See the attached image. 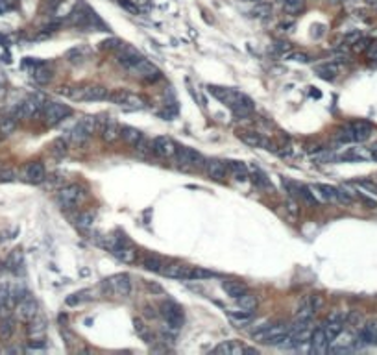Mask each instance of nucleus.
Wrapping results in <instances>:
<instances>
[{
	"label": "nucleus",
	"mask_w": 377,
	"mask_h": 355,
	"mask_svg": "<svg viewBox=\"0 0 377 355\" xmlns=\"http://www.w3.org/2000/svg\"><path fill=\"white\" fill-rule=\"evenodd\" d=\"M150 148H152V152L156 154L158 158H161V160H174V156H176L178 152V144L172 141L170 137H166V135L156 137Z\"/></svg>",
	"instance_id": "obj_19"
},
{
	"label": "nucleus",
	"mask_w": 377,
	"mask_h": 355,
	"mask_svg": "<svg viewBox=\"0 0 377 355\" xmlns=\"http://www.w3.org/2000/svg\"><path fill=\"white\" fill-rule=\"evenodd\" d=\"M70 26L74 28H80V30H106V26L102 24V20L96 17V13L92 12L89 6H84L80 4L76 6L72 13H70V18H68Z\"/></svg>",
	"instance_id": "obj_5"
},
{
	"label": "nucleus",
	"mask_w": 377,
	"mask_h": 355,
	"mask_svg": "<svg viewBox=\"0 0 377 355\" xmlns=\"http://www.w3.org/2000/svg\"><path fill=\"white\" fill-rule=\"evenodd\" d=\"M68 148H70V144L67 142V139H65V137H60V139H56V141L52 142L50 152L54 154L56 158H63V156H67Z\"/></svg>",
	"instance_id": "obj_39"
},
{
	"label": "nucleus",
	"mask_w": 377,
	"mask_h": 355,
	"mask_svg": "<svg viewBox=\"0 0 377 355\" xmlns=\"http://www.w3.org/2000/svg\"><path fill=\"white\" fill-rule=\"evenodd\" d=\"M30 348H44V342H30Z\"/></svg>",
	"instance_id": "obj_52"
},
{
	"label": "nucleus",
	"mask_w": 377,
	"mask_h": 355,
	"mask_svg": "<svg viewBox=\"0 0 377 355\" xmlns=\"http://www.w3.org/2000/svg\"><path fill=\"white\" fill-rule=\"evenodd\" d=\"M174 165L180 170H196L206 165V160L198 150L187 146H178V152L174 156Z\"/></svg>",
	"instance_id": "obj_10"
},
{
	"label": "nucleus",
	"mask_w": 377,
	"mask_h": 355,
	"mask_svg": "<svg viewBox=\"0 0 377 355\" xmlns=\"http://www.w3.org/2000/svg\"><path fill=\"white\" fill-rule=\"evenodd\" d=\"M118 2H120V6L124 8L126 12H132L134 15H137V13H139V10H137V6H135L134 2H128V0H118Z\"/></svg>",
	"instance_id": "obj_46"
},
{
	"label": "nucleus",
	"mask_w": 377,
	"mask_h": 355,
	"mask_svg": "<svg viewBox=\"0 0 377 355\" xmlns=\"http://www.w3.org/2000/svg\"><path fill=\"white\" fill-rule=\"evenodd\" d=\"M309 344H310V354H326L329 350V338L326 337V331H324V328H316V330H312V335H310L309 338Z\"/></svg>",
	"instance_id": "obj_23"
},
{
	"label": "nucleus",
	"mask_w": 377,
	"mask_h": 355,
	"mask_svg": "<svg viewBox=\"0 0 377 355\" xmlns=\"http://www.w3.org/2000/svg\"><path fill=\"white\" fill-rule=\"evenodd\" d=\"M13 178H15V174H13L12 170H8V168H0V182H12Z\"/></svg>",
	"instance_id": "obj_48"
},
{
	"label": "nucleus",
	"mask_w": 377,
	"mask_h": 355,
	"mask_svg": "<svg viewBox=\"0 0 377 355\" xmlns=\"http://www.w3.org/2000/svg\"><path fill=\"white\" fill-rule=\"evenodd\" d=\"M376 161H377V160H376Z\"/></svg>",
	"instance_id": "obj_57"
},
{
	"label": "nucleus",
	"mask_w": 377,
	"mask_h": 355,
	"mask_svg": "<svg viewBox=\"0 0 377 355\" xmlns=\"http://www.w3.org/2000/svg\"><path fill=\"white\" fill-rule=\"evenodd\" d=\"M285 206H286V211H288V213H292L294 216H298L300 209H298V204H296L294 198H288V200L285 202Z\"/></svg>",
	"instance_id": "obj_45"
},
{
	"label": "nucleus",
	"mask_w": 377,
	"mask_h": 355,
	"mask_svg": "<svg viewBox=\"0 0 377 355\" xmlns=\"http://www.w3.org/2000/svg\"><path fill=\"white\" fill-rule=\"evenodd\" d=\"M15 312H17L18 320L30 322V320L37 318V314H39V304H37V300L30 298V296H24V298H20V302L17 304Z\"/></svg>",
	"instance_id": "obj_20"
},
{
	"label": "nucleus",
	"mask_w": 377,
	"mask_h": 355,
	"mask_svg": "<svg viewBox=\"0 0 377 355\" xmlns=\"http://www.w3.org/2000/svg\"><path fill=\"white\" fill-rule=\"evenodd\" d=\"M115 58H116V63H118L120 67H124L126 70H130V68L134 67L135 63L142 58V54H140L137 48H134L132 44L118 43V46L115 48Z\"/></svg>",
	"instance_id": "obj_17"
},
{
	"label": "nucleus",
	"mask_w": 377,
	"mask_h": 355,
	"mask_svg": "<svg viewBox=\"0 0 377 355\" xmlns=\"http://www.w3.org/2000/svg\"><path fill=\"white\" fill-rule=\"evenodd\" d=\"M91 290H80V292H74L70 294V296H67L65 298V304H67L68 307H74V306H78V304H82V302H87V300H91Z\"/></svg>",
	"instance_id": "obj_40"
},
{
	"label": "nucleus",
	"mask_w": 377,
	"mask_h": 355,
	"mask_svg": "<svg viewBox=\"0 0 377 355\" xmlns=\"http://www.w3.org/2000/svg\"><path fill=\"white\" fill-rule=\"evenodd\" d=\"M314 72H316V76L318 78H322V80L333 82L334 78L340 74V65H338V63H333V62L322 63V65H318Z\"/></svg>",
	"instance_id": "obj_26"
},
{
	"label": "nucleus",
	"mask_w": 377,
	"mask_h": 355,
	"mask_svg": "<svg viewBox=\"0 0 377 355\" xmlns=\"http://www.w3.org/2000/svg\"><path fill=\"white\" fill-rule=\"evenodd\" d=\"M142 268L144 270H150V272H161V268H163V259L159 258V256H154V254H148V256H144L142 258Z\"/></svg>",
	"instance_id": "obj_36"
},
{
	"label": "nucleus",
	"mask_w": 377,
	"mask_h": 355,
	"mask_svg": "<svg viewBox=\"0 0 377 355\" xmlns=\"http://www.w3.org/2000/svg\"><path fill=\"white\" fill-rule=\"evenodd\" d=\"M159 314L164 318V322H166V326L170 328V331H178L183 326V322H185V314H183L182 307L170 300H166L161 304V307H159Z\"/></svg>",
	"instance_id": "obj_14"
},
{
	"label": "nucleus",
	"mask_w": 377,
	"mask_h": 355,
	"mask_svg": "<svg viewBox=\"0 0 377 355\" xmlns=\"http://www.w3.org/2000/svg\"><path fill=\"white\" fill-rule=\"evenodd\" d=\"M89 56H91V50L87 48V46H74L72 50H68V52H67L68 62L74 63V65H80V63H86Z\"/></svg>",
	"instance_id": "obj_34"
},
{
	"label": "nucleus",
	"mask_w": 377,
	"mask_h": 355,
	"mask_svg": "<svg viewBox=\"0 0 377 355\" xmlns=\"http://www.w3.org/2000/svg\"><path fill=\"white\" fill-rule=\"evenodd\" d=\"M359 187H362V189H366L370 194L377 196V184H374V182H370V180H362V182H359Z\"/></svg>",
	"instance_id": "obj_44"
},
{
	"label": "nucleus",
	"mask_w": 377,
	"mask_h": 355,
	"mask_svg": "<svg viewBox=\"0 0 377 355\" xmlns=\"http://www.w3.org/2000/svg\"><path fill=\"white\" fill-rule=\"evenodd\" d=\"M24 180L30 184H43L46 180V168L41 161H32L24 166Z\"/></svg>",
	"instance_id": "obj_22"
},
{
	"label": "nucleus",
	"mask_w": 377,
	"mask_h": 355,
	"mask_svg": "<svg viewBox=\"0 0 377 355\" xmlns=\"http://www.w3.org/2000/svg\"><path fill=\"white\" fill-rule=\"evenodd\" d=\"M250 180H252V182H254V184L259 187V189H262V190H274V184H272V180L268 178L266 172L259 170V168H252Z\"/></svg>",
	"instance_id": "obj_28"
},
{
	"label": "nucleus",
	"mask_w": 377,
	"mask_h": 355,
	"mask_svg": "<svg viewBox=\"0 0 377 355\" xmlns=\"http://www.w3.org/2000/svg\"><path fill=\"white\" fill-rule=\"evenodd\" d=\"M15 333V320L12 316H2L0 318V340H10Z\"/></svg>",
	"instance_id": "obj_35"
},
{
	"label": "nucleus",
	"mask_w": 377,
	"mask_h": 355,
	"mask_svg": "<svg viewBox=\"0 0 377 355\" xmlns=\"http://www.w3.org/2000/svg\"><path fill=\"white\" fill-rule=\"evenodd\" d=\"M102 244L110 250L111 256H115L122 263H135L137 261V250L124 237L113 235V237H108L106 242H102Z\"/></svg>",
	"instance_id": "obj_6"
},
{
	"label": "nucleus",
	"mask_w": 377,
	"mask_h": 355,
	"mask_svg": "<svg viewBox=\"0 0 377 355\" xmlns=\"http://www.w3.org/2000/svg\"><path fill=\"white\" fill-rule=\"evenodd\" d=\"M364 48H368V41H366V39H359V41L355 43V50L359 52V50H364Z\"/></svg>",
	"instance_id": "obj_51"
},
{
	"label": "nucleus",
	"mask_w": 377,
	"mask_h": 355,
	"mask_svg": "<svg viewBox=\"0 0 377 355\" xmlns=\"http://www.w3.org/2000/svg\"><path fill=\"white\" fill-rule=\"evenodd\" d=\"M360 320H362V318H360V314H359V312H352V314L348 316V322H350V324H352V326H357V324H359V322H360ZM357 328H359V326H357Z\"/></svg>",
	"instance_id": "obj_50"
},
{
	"label": "nucleus",
	"mask_w": 377,
	"mask_h": 355,
	"mask_svg": "<svg viewBox=\"0 0 377 355\" xmlns=\"http://www.w3.org/2000/svg\"><path fill=\"white\" fill-rule=\"evenodd\" d=\"M237 304L238 307L242 309V311L246 312H254L257 309V306H259V302H257V296H254V294H242L240 298H237Z\"/></svg>",
	"instance_id": "obj_37"
},
{
	"label": "nucleus",
	"mask_w": 377,
	"mask_h": 355,
	"mask_svg": "<svg viewBox=\"0 0 377 355\" xmlns=\"http://www.w3.org/2000/svg\"><path fill=\"white\" fill-rule=\"evenodd\" d=\"M76 226H80V228H84V230H87V228H91V224H92V220H94V214L92 213H89V211H86V213H80L76 218Z\"/></svg>",
	"instance_id": "obj_42"
},
{
	"label": "nucleus",
	"mask_w": 377,
	"mask_h": 355,
	"mask_svg": "<svg viewBox=\"0 0 377 355\" xmlns=\"http://www.w3.org/2000/svg\"><path fill=\"white\" fill-rule=\"evenodd\" d=\"M213 354L216 355H240L244 354V346L237 340H224L220 342L216 348L213 350Z\"/></svg>",
	"instance_id": "obj_27"
},
{
	"label": "nucleus",
	"mask_w": 377,
	"mask_h": 355,
	"mask_svg": "<svg viewBox=\"0 0 377 355\" xmlns=\"http://www.w3.org/2000/svg\"><path fill=\"white\" fill-rule=\"evenodd\" d=\"M120 139L130 148H137L139 142L142 141V134L134 126H120Z\"/></svg>",
	"instance_id": "obj_25"
},
{
	"label": "nucleus",
	"mask_w": 377,
	"mask_h": 355,
	"mask_svg": "<svg viewBox=\"0 0 377 355\" xmlns=\"http://www.w3.org/2000/svg\"><path fill=\"white\" fill-rule=\"evenodd\" d=\"M366 56H368V60H377V41H374V43L368 44V48H366Z\"/></svg>",
	"instance_id": "obj_47"
},
{
	"label": "nucleus",
	"mask_w": 377,
	"mask_h": 355,
	"mask_svg": "<svg viewBox=\"0 0 377 355\" xmlns=\"http://www.w3.org/2000/svg\"><path fill=\"white\" fill-rule=\"evenodd\" d=\"M161 274L166 276V278H172V280H188V282H192V280H207V278L213 276V272L204 270L200 266H194V264L168 263L163 264Z\"/></svg>",
	"instance_id": "obj_3"
},
{
	"label": "nucleus",
	"mask_w": 377,
	"mask_h": 355,
	"mask_svg": "<svg viewBox=\"0 0 377 355\" xmlns=\"http://www.w3.org/2000/svg\"><path fill=\"white\" fill-rule=\"evenodd\" d=\"M326 34V26L324 24H312V32H310V36L312 37H320Z\"/></svg>",
	"instance_id": "obj_49"
},
{
	"label": "nucleus",
	"mask_w": 377,
	"mask_h": 355,
	"mask_svg": "<svg viewBox=\"0 0 377 355\" xmlns=\"http://www.w3.org/2000/svg\"><path fill=\"white\" fill-rule=\"evenodd\" d=\"M108 100H111L115 106L122 108L126 111H139L146 108V100L137 92H132L128 89H116V91L110 92Z\"/></svg>",
	"instance_id": "obj_9"
},
{
	"label": "nucleus",
	"mask_w": 377,
	"mask_h": 355,
	"mask_svg": "<svg viewBox=\"0 0 377 355\" xmlns=\"http://www.w3.org/2000/svg\"><path fill=\"white\" fill-rule=\"evenodd\" d=\"M374 134V126L368 120H353L338 130L336 139L340 142H364Z\"/></svg>",
	"instance_id": "obj_4"
},
{
	"label": "nucleus",
	"mask_w": 377,
	"mask_h": 355,
	"mask_svg": "<svg viewBox=\"0 0 377 355\" xmlns=\"http://www.w3.org/2000/svg\"><path fill=\"white\" fill-rule=\"evenodd\" d=\"M228 163V172H232L233 178L238 182H244L250 178V166L242 161H226Z\"/></svg>",
	"instance_id": "obj_29"
},
{
	"label": "nucleus",
	"mask_w": 377,
	"mask_h": 355,
	"mask_svg": "<svg viewBox=\"0 0 377 355\" xmlns=\"http://www.w3.org/2000/svg\"><path fill=\"white\" fill-rule=\"evenodd\" d=\"M322 328L326 331V337L329 338V342H333L334 338L342 333V330H344V314L338 311H333L328 316V320H326V324Z\"/></svg>",
	"instance_id": "obj_21"
},
{
	"label": "nucleus",
	"mask_w": 377,
	"mask_h": 355,
	"mask_svg": "<svg viewBox=\"0 0 377 355\" xmlns=\"http://www.w3.org/2000/svg\"><path fill=\"white\" fill-rule=\"evenodd\" d=\"M286 333H288V328L285 324H264L261 326V330L254 333V338L261 344L280 346Z\"/></svg>",
	"instance_id": "obj_11"
},
{
	"label": "nucleus",
	"mask_w": 377,
	"mask_h": 355,
	"mask_svg": "<svg viewBox=\"0 0 377 355\" xmlns=\"http://www.w3.org/2000/svg\"><path fill=\"white\" fill-rule=\"evenodd\" d=\"M244 2H252V4H262L264 0H244Z\"/></svg>",
	"instance_id": "obj_53"
},
{
	"label": "nucleus",
	"mask_w": 377,
	"mask_h": 355,
	"mask_svg": "<svg viewBox=\"0 0 377 355\" xmlns=\"http://www.w3.org/2000/svg\"><path fill=\"white\" fill-rule=\"evenodd\" d=\"M17 128V116L13 113H0V135H12Z\"/></svg>",
	"instance_id": "obj_32"
},
{
	"label": "nucleus",
	"mask_w": 377,
	"mask_h": 355,
	"mask_svg": "<svg viewBox=\"0 0 377 355\" xmlns=\"http://www.w3.org/2000/svg\"><path fill=\"white\" fill-rule=\"evenodd\" d=\"M2 86H4V76H2V72H0V91H2Z\"/></svg>",
	"instance_id": "obj_54"
},
{
	"label": "nucleus",
	"mask_w": 377,
	"mask_h": 355,
	"mask_svg": "<svg viewBox=\"0 0 377 355\" xmlns=\"http://www.w3.org/2000/svg\"><path fill=\"white\" fill-rule=\"evenodd\" d=\"M286 60L288 62H296V63H309L310 62V56L305 54V52H290V54H286Z\"/></svg>",
	"instance_id": "obj_43"
},
{
	"label": "nucleus",
	"mask_w": 377,
	"mask_h": 355,
	"mask_svg": "<svg viewBox=\"0 0 377 355\" xmlns=\"http://www.w3.org/2000/svg\"><path fill=\"white\" fill-rule=\"evenodd\" d=\"M204 168H206V174L211 180H224L226 176H228V163L226 161H220V160H207L206 165H204Z\"/></svg>",
	"instance_id": "obj_24"
},
{
	"label": "nucleus",
	"mask_w": 377,
	"mask_h": 355,
	"mask_svg": "<svg viewBox=\"0 0 377 355\" xmlns=\"http://www.w3.org/2000/svg\"><path fill=\"white\" fill-rule=\"evenodd\" d=\"M8 268L12 272H18V270L24 266V258H22V252L20 250H13L8 258Z\"/></svg>",
	"instance_id": "obj_38"
},
{
	"label": "nucleus",
	"mask_w": 377,
	"mask_h": 355,
	"mask_svg": "<svg viewBox=\"0 0 377 355\" xmlns=\"http://www.w3.org/2000/svg\"><path fill=\"white\" fill-rule=\"evenodd\" d=\"M87 198V189L80 184L65 185L58 190V202L63 209H76Z\"/></svg>",
	"instance_id": "obj_8"
},
{
	"label": "nucleus",
	"mask_w": 377,
	"mask_h": 355,
	"mask_svg": "<svg viewBox=\"0 0 377 355\" xmlns=\"http://www.w3.org/2000/svg\"><path fill=\"white\" fill-rule=\"evenodd\" d=\"M331 2H340V0H331Z\"/></svg>",
	"instance_id": "obj_56"
},
{
	"label": "nucleus",
	"mask_w": 377,
	"mask_h": 355,
	"mask_svg": "<svg viewBox=\"0 0 377 355\" xmlns=\"http://www.w3.org/2000/svg\"><path fill=\"white\" fill-rule=\"evenodd\" d=\"M60 94L72 102H100V100H108L110 89L98 84H82V86L60 87Z\"/></svg>",
	"instance_id": "obj_2"
},
{
	"label": "nucleus",
	"mask_w": 377,
	"mask_h": 355,
	"mask_svg": "<svg viewBox=\"0 0 377 355\" xmlns=\"http://www.w3.org/2000/svg\"><path fill=\"white\" fill-rule=\"evenodd\" d=\"M128 72H132L135 78H139V80L146 82V84H154V82L161 80V76H163V72H161L150 60H146L144 56L135 63L134 67L130 68Z\"/></svg>",
	"instance_id": "obj_13"
},
{
	"label": "nucleus",
	"mask_w": 377,
	"mask_h": 355,
	"mask_svg": "<svg viewBox=\"0 0 377 355\" xmlns=\"http://www.w3.org/2000/svg\"><path fill=\"white\" fill-rule=\"evenodd\" d=\"M283 185H285L288 196L294 198V200H302V202L310 206V208H314L318 204V198L314 196L312 189L307 187V185H302L298 182H290V180H283Z\"/></svg>",
	"instance_id": "obj_15"
},
{
	"label": "nucleus",
	"mask_w": 377,
	"mask_h": 355,
	"mask_svg": "<svg viewBox=\"0 0 377 355\" xmlns=\"http://www.w3.org/2000/svg\"><path fill=\"white\" fill-rule=\"evenodd\" d=\"M207 89L211 92V96H214L218 102H222L226 108H230L237 118H248L254 113V110H256L254 100L246 92L238 91V89L222 86H209Z\"/></svg>",
	"instance_id": "obj_1"
},
{
	"label": "nucleus",
	"mask_w": 377,
	"mask_h": 355,
	"mask_svg": "<svg viewBox=\"0 0 377 355\" xmlns=\"http://www.w3.org/2000/svg\"><path fill=\"white\" fill-rule=\"evenodd\" d=\"M104 290L113 298H130L134 292V282L128 274H115L104 280Z\"/></svg>",
	"instance_id": "obj_7"
},
{
	"label": "nucleus",
	"mask_w": 377,
	"mask_h": 355,
	"mask_svg": "<svg viewBox=\"0 0 377 355\" xmlns=\"http://www.w3.org/2000/svg\"><path fill=\"white\" fill-rule=\"evenodd\" d=\"M238 139L250 148H257V150H268V152H278L276 144L266 135L259 134V132H240L238 134Z\"/></svg>",
	"instance_id": "obj_16"
},
{
	"label": "nucleus",
	"mask_w": 377,
	"mask_h": 355,
	"mask_svg": "<svg viewBox=\"0 0 377 355\" xmlns=\"http://www.w3.org/2000/svg\"><path fill=\"white\" fill-rule=\"evenodd\" d=\"M41 113H43V122L46 124V126H56V124L63 122L67 116L72 115V110H70L68 106L61 104V102H52V100H48V102L43 104Z\"/></svg>",
	"instance_id": "obj_12"
},
{
	"label": "nucleus",
	"mask_w": 377,
	"mask_h": 355,
	"mask_svg": "<svg viewBox=\"0 0 377 355\" xmlns=\"http://www.w3.org/2000/svg\"><path fill=\"white\" fill-rule=\"evenodd\" d=\"M102 139L106 142H115L116 139H120V126L116 122H113V120H108L106 118V122H104V128H102Z\"/></svg>",
	"instance_id": "obj_31"
},
{
	"label": "nucleus",
	"mask_w": 377,
	"mask_h": 355,
	"mask_svg": "<svg viewBox=\"0 0 377 355\" xmlns=\"http://www.w3.org/2000/svg\"><path fill=\"white\" fill-rule=\"evenodd\" d=\"M43 110V104L37 96H28L26 100H22L20 104L15 108L13 115L17 116V120H30L36 115H39V111Z\"/></svg>",
	"instance_id": "obj_18"
},
{
	"label": "nucleus",
	"mask_w": 377,
	"mask_h": 355,
	"mask_svg": "<svg viewBox=\"0 0 377 355\" xmlns=\"http://www.w3.org/2000/svg\"><path fill=\"white\" fill-rule=\"evenodd\" d=\"M366 2H370V4H377V0H366Z\"/></svg>",
	"instance_id": "obj_55"
},
{
	"label": "nucleus",
	"mask_w": 377,
	"mask_h": 355,
	"mask_svg": "<svg viewBox=\"0 0 377 355\" xmlns=\"http://www.w3.org/2000/svg\"><path fill=\"white\" fill-rule=\"evenodd\" d=\"M34 80H36L39 86H46V84L52 80V70L48 68L46 63H37L36 68H34Z\"/></svg>",
	"instance_id": "obj_33"
},
{
	"label": "nucleus",
	"mask_w": 377,
	"mask_h": 355,
	"mask_svg": "<svg viewBox=\"0 0 377 355\" xmlns=\"http://www.w3.org/2000/svg\"><path fill=\"white\" fill-rule=\"evenodd\" d=\"M304 8H305L304 0H283V10L288 15H298V13L304 12Z\"/></svg>",
	"instance_id": "obj_41"
},
{
	"label": "nucleus",
	"mask_w": 377,
	"mask_h": 355,
	"mask_svg": "<svg viewBox=\"0 0 377 355\" xmlns=\"http://www.w3.org/2000/svg\"><path fill=\"white\" fill-rule=\"evenodd\" d=\"M222 288H224V292L230 296V298H233V300H237V298H240L242 294L248 292V288H246V285L240 282H233V280H228V282H222Z\"/></svg>",
	"instance_id": "obj_30"
}]
</instances>
